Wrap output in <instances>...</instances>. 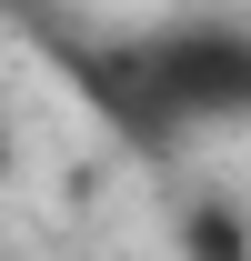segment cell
I'll return each mask as SVG.
<instances>
[{"mask_svg":"<svg viewBox=\"0 0 251 261\" xmlns=\"http://www.w3.org/2000/svg\"><path fill=\"white\" fill-rule=\"evenodd\" d=\"M0 181H10V121H0Z\"/></svg>","mask_w":251,"mask_h":261,"instance_id":"cell-1","label":"cell"}]
</instances>
